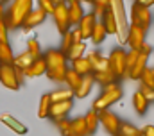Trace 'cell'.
Here are the masks:
<instances>
[{
	"label": "cell",
	"instance_id": "cell-1",
	"mask_svg": "<svg viewBox=\"0 0 154 136\" xmlns=\"http://www.w3.org/2000/svg\"><path fill=\"white\" fill-rule=\"evenodd\" d=\"M32 9H34V0H13L9 9H5V16H4L7 29L11 31V29L22 27L23 20Z\"/></svg>",
	"mask_w": 154,
	"mask_h": 136
},
{
	"label": "cell",
	"instance_id": "cell-2",
	"mask_svg": "<svg viewBox=\"0 0 154 136\" xmlns=\"http://www.w3.org/2000/svg\"><path fill=\"white\" fill-rule=\"evenodd\" d=\"M122 95H124V91H122V86L118 84V82H111V84H108V86H104L102 88V93H100V97L99 99H95L93 100V111L95 113H100V111H106V109H109L113 104L122 99Z\"/></svg>",
	"mask_w": 154,
	"mask_h": 136
},
{
	"label": "cell",
	"instance_id": "cell-3",
	"mask_svg": "<svg viewBox=\"0 0 154 136\" xmlns=\"http://www.w3.org/2000/svg\"><path fill=\"white\" fill-rule=\"evenodd\" d=\"M109 11L113 13L116 22V38L120 45H125V38H127V29H129V22H127V13H125V4L124 0H109Z\"/></svg>",
	"mask_w": 154,
	"mask_h": 136
},
{
	"label": "cell",
	"instance_id": "cell-4",
	"mask_svg": "<svg viewBox=\"0 0 154 136\" xmlns=\"http://www.w3.org/2000/svg\"><path fill=\"white\" fill-rule=\"evenodd\" d=\"M131 23L142 27L143 31H147L151 27V23H152V13H151V9L134 2L133 7H131Z\"/></svg>",
	"mask_w": 154,
	"mask_h": 136
},
{
	"label": "cell",
	"instance_id": "cell-5",
	"mask_svg": "<svg viewBox=\"0 0 154 136\" xmlns=\"http://www.w3.org/2000/svg\"><path fill=\"white\" fill-rule=\"evenodd\" d=\"M125 57H127V52L124 48H115L111 50L109 54V70L116 75V79H124L127 77V68H125Z\"/></svg>",
	"mask_w": 154,
	"mask_h": 136
},
{
	"label": "cell",
	"instance_id": "cell-6",
	"mask_svg": "<svg viewBox=\"0 0 154 136\" xmlns=\"http://www.w3.org/2000/svg\"><path fill=\"white\" fill-rule=\"evenodd\" d=\"M45 63H47V70L54 72V70H66V63H68V57L66 54H63L59 48H48L45 54Z\"/></svg>",
	"mask_w": 154,
	"mask_h": 136
},
{
	"label": "cell",
	"instance_id": "cell-7",
	"mask_svg": "<svg viewBox=\"0 0 154 136\" xmlns=\"http://www.w3.org/2000/svg\"><path fill=\"white\" fill-rule=\"evenodd\" d=\"M0 82L4 88L13 90V91H18L22 88L18 82V77H16L14 65H0Z\"/></svg>",
	"mask_w": 154,
	"mask_h": 136
},
{
	"label": "cell",
	"instance_id": "cell-8",
	"mask_svg": "<svg viewBox=\"0 0 154 136\" xmlns=\"http://www.w3.org/2000/svg\"><path fill=\"white\" fill-rule=\"evenodd\" d=\"M99 120H100V125L104 127V131L111 136H118L120 131V125H122V120L116 116L115 113H111L109 109L106 111H100L99 113Z\"/></svg>",
	"mask_w": 154,
	"mask_h": 136
},
{
	"label": "cell",
	"instance_id": "cell-9",
	"mask_svg": "<svg viewBox=\"0 0 154 136\" xmlns=\"http://www.w3.org/2000/svg\"><path fill=\"white\" fill-rule=\"evenodd\" d=\"M52 18H54V22H56V27H57V31L61 32V36H63V34H66L68 31H70L72 23H70V16H68V5H66V4L56 5Z\"/></svg>",
	"mask_w": 154,
	"mask_h": 136
},
{
	"label": "cell",
	"instance_id": "cell-10",
	"mask_svg": "<svg viewBox=\"0 0 154 136\" xmlns=\"http://www.w3.org/2000/svg\"><path fill=\"white\" fill-rule=\"evenodd\" d=\"M145 32L147 31H143L142 27H138V25H129V29H127V38H125V45H129V48L131 50H140L142 48V45L145 43Z\"/></svg>",
	"mask_w": 154,
	"mask_h": 136
},
{
	"label": "cell",
	"instance_id": "cell-11",
	"mask_svg": "<svg viewBox=\"0 0 154 136\" xmlns=\"http://www.w3.org/2000/svg\"><path fill=\"white\" fill-rule=\"evenodd\" d=\"M74 107V100H65V102H56L50 106V113H48V118L57 122V120H63L68 116V113L72 111Z\"/></svg>",
	"mask_w": 154,
	"mask_h": 136
},
{
	"label": "cell",
	"instance_id": "cell-12",
	"mask_svg": "<svg viewBox=\"0 0 154 136\" xmlns=\"http://www.w3.org/2000/svg\"><path fill=\"white\" fill-rule=\"evenodd\" d=\"M149 52H145V50H138V57H136V61H134V65L133 68L129 70V73H127V77L129 79H133V81H138L140 79V75H142V72L147 68V61H149Z\"/></svg>",
	"mask_w": 154,
	"mask_h": 136
},
{
	"label": "cell",
	"instance_id": "cell-13",
	"mask_svg": "<svg viewBox=\"0 0 154 136\" xmlns=\"http://www.w3.org/2000/svg\"><path fill=\"white\" fill-rule=\"evenodd\" d=\"M45 18H47V13H43L39 7L38 9H32V11L27 14V18L23 20V23H22L20 29H23V32H29V31H32L34 27L41 25V23L45 22Z\"/></svg>",
	"mask_w": 154,
	"mask_h": 136
},
{
	"label": "cell",
	"instance_id": "cell-14",
	"mask_svg": "<svg viewBox=\"0 0 154 136\" xmlns=\"http://www.w3.org/2000/svg\"><path fill=\"white\" fill-rule=\"evenodd\" d=\"M97 23V16L93 13H86L81 20V23L77 25V29L81 31V36H82V41H88L91 38V32H93V27Z\"/></svg>",
	"mask_w": 154,
	"mask_h": 136
},
{
	"label": "cell",
	"instance_id": "cell-15",
	"mask_svg": "<svg viewBox=\"0 0 154 136\" xmlns=\"http://www.w3.org/2000/svg\"><path fill=\"white\" fill-rule=\"evenodd\" d=\"M0 122L5 125V127H9L13 133H16V134H27V125L25 124H22L18 118H14L13 115H9V113H2L0 115Z\"/></svg>",
	"mask_w": 154,
	"mask_h": 136
},
{
	"label": "cell",
	"instance_id": "cell-16",
	"mask_svg": "<svg viewBox=\"0 0 154 136\" xmlns=\"http://www.w3.org/2000/svg\"><path fill=\"white\" fill-rule=\"evenodd\" d=\"M86 57H88L90 63H91V70H93V73L109 70V57H108V56H102L100 52H90Z\"/></svg>",
	"mask_w": 154,
	"mask_h": 136
},
{
	"label": "cell",
	"instance_id": "cell-17",
	"mask_svg": "<svg viewBox=\"0 0 154 136\" xmlns=\"http://www.w3.org/2000/svg\"><path fill=\"white\" fill-rule=\"evenodd\" d=\"M25 72V77H39V75H45L47 73V63H45V57L41 56V57H36L29 68H25L23 70Z\"/></svg>",
	"mask_w": 154,
	"mask_h": 136
},
{
	"label": "cell",
	"instance_id": "cell-18",
	"mask_svg": "<svg viewBox=\"0 0 154 136\" xmlns=\"http://www.w3.org/2000/svg\"><path fill=\"white\" fill-rule=\"evenodd\" d=\"M93 84H95V81H93V73H91V75H84L82 81H81V84L77 86V90L74 91V97H77V99H84V97H88V95L91 93V90H93Z\"/></svg>",
	"mask_w": 154,
	"mask_h": 136
},
{
	"label": "cell",
	"instance_id": "cell-19",
	"mask_svg": "<svg viewBox=\"0 0 154 136\" xmlns=\"http://www.w3.org/2000/svg\"><path fill=\"white\" fill-rule=\"evenodd\" d=\"M72 70L77 72L81 77H84V75H91V73H93V70H91V63H90V59H88L86 56L74 59V61H72Z\"/></svg>",
	"mask_w": 154,
	"mask_h": 136
},
{
	"label": "cell",
	"instance_id": "cell-20",
	"mask_svg": "<svg viewBox=\"0 0 154 136\" xmlns=\"http://www.w3.org/2000/svg\"><path fill=\"white\" fill-rule=\"evenodd\" d=\"M68 136H90L86 129L84 116H77L74 120H70V134Z\"/></svg>",
	"mask_w": 154,
	"mask_h": 136
},
{
	"label": "cell",
	"instance_id": "cell-21",
	"mask_svg": "<svg viewBox=\"0 0 154 136\" xmlns=\"http://www.w3.org/2000/svg\"><path fill=\"white\" fill-rule=\"evenodd\" d=\"M66 5H68L70 23H72V27H77V25L81 23V20H82V16H84L86 13H84V9H82V5H81V4H66Z\"/></svg>",
	"mask_w": 154,
	"mask_h": 136
},
{
	"label": "cell",
	"instance_id": "cell-22",
	"mask_svg": "<svg viewBox=\"0 0 154 136\" xmlns=\"http://www.w3.org/2000/svg\"><path fill=\"white\" fill-rule=\"evenodd\" d=\"M93 81H95V84H100L102 88H104V86H108V84H111V82H118L116 75L111 72V70H106V72H97V73H93Z\"/></svg>",
	"mask_w": 154,
	"mask_h": 136
},
{
	"label": "cell",
	"instance_id": "cell-23",
	"mask_svg": "<svg viewBox=\"0 0 154 136\" xmlns=\"http://www.w3.org/2000/svg\"><path fill=\"white\" fill-rule=\"evenodd\" d=\"M84 122H86V129H88V134H95L99 125H100V120H99V113H95L93 109L90 113L84 115Z\"/></svg>",
	"mask_w": 154,
	"mask_h": 136
},
{
	"label": "cell",
	"instance_id": "cell-24",
	"mask_svg": "<svg viewBox=\"0 0 154 136\" xmlns=\"http://www.w3.org/2000/svg\"><path fill=\"white\" fill-rule=\"evenodd\" d=\"M133 107H134V111H136L140 116H143V115L147 113V109H149V100H147L140 91H136V93L133 95Z\"/></svg>",
	"mask_w": 154,
	"mask_h": 136
},
{
	"label": "cell",
	"instance_id": "cell-25",
	"mask_svg": "<svg viewBox=\"0 0 154 136\" xmlns=\"http://www.w3.org/2000/svg\"><path fill=\"white\" fill-rule=\"evenodd\" d=\"M50 95V100L52 104H56V102H65V100H72L74 99V91L72 90H68V88H59V90H54L52 93H48Z\"/></svg>",
	"mask_w": 154,
	"mask_h": 136
},
{
	"label": "cell",
	"instance_id": "cell-26",
	"mask_svg": "<svg viewBox=\"0 0 154 136\" xmlns=\"http://www.w3.org/2000/svg\"><path fill=\"white\" fill-rule=\"evenodd\" d=\"M14 63V52L9 43H0V65H13Z\"/></svg>",
	"mask_w": 154,
	"mask_h": 136
},
{
	"label": "cell",
	"instance_id": "cell-27",
	"mask_svg": "<svg viewBox=\"0 0 154 136\" xmlns=\"http://www.w3.org/2000/svg\"><path fill=\"white\" fill-rule=\"evenodd\" d=\"M81 81H82V77H81L77 72H74L72 68H68V70H66V75H65V84H66V88H68V90L75 91L77 86L81 84Z\"/></svg>",
	"mask_w": 154,
	"mask_h": 136
},
{
	"label": "cell",
	"instance_id": "cell-28",
	"mask_svg": "<svg viewBox=\"0 0 154 136\" xmlns=\"http://www.w3.org/2000/svg\"><path fill=\"white\" fill-rule=\"evenodd\" d=\"M100 23L104 25V29H106L108 34H116V22H115L113 13L109 11V7H108V11L102 14V22H100Z\"/></svg>",
	"mask_w": 154,
	"mask_h": 136
},
{
	"label": "cell",
	"instance_id": "cell-29",
	"mask_svg": "<svg viewBox=\"0 0 154 136\" xmlns=\"http://www.w3.org/2000/svg\"><path fill=\"white\" fill-rule=\"evenodd\" d=\"M106 38H108V32H106L104 25H102L100 22H97L95 27H93V32H91V38H90V39H91L95 45H100V43L106 41Z\"/></svg>",
	"mask_w": 154,
	"mask_h": 136
},
{
	"label": "cell",
	"instance_id": "cell-30",
	"mask_svg": "<svg viewBox=\"0 0 154 136\" xmlns=\"http://www.w3.org/2000/svg\"><path fill=\"white\" fill-rule=\"evenodd\" d=\"M50 106H52L50 95H48V93H45V95L39 99V104H38V116H39V118H48Z\"/></svg>",
	"mask_w": 154,
	"mask_h": 136
},
{
	"label": "cell",
	"instance_id": "cell-31",
	"mask_svg": "<svg viewBox=\"0 0 154 136\" xmlns=\"http://www.w3.org/2000/svg\"><path fill=\"white\" fill-rule=\"evenodd\" d=\"M84 52H86V41L74 43V45H72V48L66 52V57H68V61H74V59H77V57H82V56H84Z\"/></svg>",
	"mask_w": 154,
	"mask_h": 136
},
{
	"label": "cell",
	"instance_id": "cell-32",
	"mask_svg": "<svg viewBox=\"0 0 154 136\" xmlns=\"http://www.w3.org/2000/svg\"><path fill=\"white\" fill-rule=\"evenodd\" d=\"M32 61H34V57L25 50V52H22L20 56H14V63H13V65L16 68H20V70H25V68H29V65H31Z\"/></svg>",
	"mask_w": 154,
	"mask_h": 136
},
{
	"label": "cell",
	"instance_id": "cell-33",
	"mask_svg": "<svg viewBox=\"0 0 154 136\" xmlns=\"http://www.w3.org/2000/svg\"><path fill=\"white\" fill-rule=\"evenodd\" d=\"M138 81L142 82V86L154 90V68L152 66H147L143 72H142V75H140V79H138Z\"/></svg>",
	"mask_w": 154,
	"mask_h": 136
},
{
	"label": "cell",
	"instance_id": "cell-34",
	"mask_svg": "<svg viewBox=\"0 0 154 136\" xmlns=\"http://www.w3.org/2000/svg\"><path fill=\"white\" fill-rule=\"evenodd\" d=\"M140 134H142V129H138L136 125H133L129 122H122L118 136H140Z\"/></svg>",
	"mask_w": 154,
	"mask_h": 136
},
{
	"label": "cell",
	"instance_id": "cell-35",
	"mask_svg": "<svg viewBox=\"0 0 154 136\" xmlns=\"http://www.w3.org/2000/svg\"><path fill=\"white\" fill-rule=\"evenodd\" d=\"M27 52H29L34 59L43 56V54H41V47H39V43H38V38H29V39H27Z\"/></svg>",
	"mask_w": 154,
	"mask_h": 136
},
{
	"label": "cell",
	"instance_id": "cell-36",
	"mask_svg": "<svg viewBox=\"0 0 154 136\" xmlns=\"http://www.w3.org/2000/svg\"><path fill=\"white\" fill-rule=\"evenodd\" d=\"M72 45H74V36H72V31H68L66 34H63V38H61V52L63 54H66L70 48H72Z\"/></svg>",
	"mask_w": 154,
	"mask_h": 136
},
{
	"label": "cell",
	"instance_id": "cell-37",
	"mask_svg": "<svg viewBox=\"0 0 154 136\" xmlns=\"http://www.w3.org/2000/svg\"><path fill=\"white\" fill-rule=\"evenodd\" d=\"M54 124H56L57 131L61 133V136H68V134H70V120H68V118L57 120V122H54Z\"/></svg>",
	"mask_w": 154,
	"mask_h": 136
},
{
	"label": "cell",
	"instance_id": "cell-38",
	"mask_svg": "<svg viewBox=\"0 0 154 136\" xmlns=\"http://www.w3.org/2000/svg\"><path fill=\"white\" fill-rule=\"evenodd\" d=\"M38 7L47 14H54V9H56V5L50 0H38Z\"/></svg>",
	"mask_w": 154,
	"mask_h": 136
},
{
	"label": "cell",
	"instance_id": "cell-39",
	"mask_svg": "<svg viewBox=\"0 0 154 136\" xmlns=\"http://www.w3.org/2000/svg\"><path fill=\"white\" fill-rule=\"evenodd\" d=\"M136 57H138V50H129V52H127V57H125V68H127V73H129V70L133 68L134 61H136Z\"/></svg>",
	"mask_w": 154,
	"mask_h": 136
},
{
	"label": "cell",
	"instance_id": "cell-40",
	"mask_svg": "<svg viewBox=\"0 0 154 136\" xmlns=\"http://www.w3.org/2000/svg\"><path fill=\"white\" fill-rule=\"evenodd\" d=\"M0 43H9V29L4 20H0Z\"/></svg>",
	"mask_w": 154,
	"mask_h": 136
},
{
	"label": "cell",
	"instance_id": "cell-41",
	"mask_svg": "<svg viewBox=\"0 0 154 136\" xmlns=\"http://www.w3.org/2000/svg\"><path fill=\"white\" fill-rule=\"evenodd\" d=\"M147 100H149V104L151 102H154V90H151V88H145V86H140V90H138Z\"/></svg>",
	"mask_w": 154,
	"mask_h": 136
},
{
	"label": "cell",
	"instance_id": "cell-42",
	"mask_svg": "<svg viewBox=\"0 0 154 136\" xmlns=\"http://www.w3.org/2000/svg\"><path fill=\"white\" fill-rule=\"evenodd\" d=\"M142 134L143 136H154V125H145L142 129Z\"/></svg>",
	"mask_w": 154,
	"mask_h": 136
},
{
	"label": "cell",
	"instance_id": "cell-43",
	"mask_svg": "<svg viewBox=\"0 0 154 136\" xmlns=\"http://www.w3.org/2000/svg\"><path fill=\"white\" fill-rule=\"evenodd\" d=\"M72 36H74V43H81V41H82V36H81V31H79V29H74V31H72Z\"/></svg>",
	"mask_w": 154,
	"mask_h": 136
},
{
	"label": "cell",
	"instance_id": "cell-44",
	"mask_svg": "<svg viewBox=\"0 0 154 136\" xmlns=\"http://www.w3.org/2000/svg\"><path fill=\"white\" fill-rule=\"evenodd\" d=\"M91 4H100V5H109V0H91Z\"/></svg>",
	"mask_w": 154,
	"mask_h": 136
},
{
	"label": "cell",
	"instance_id": "cell-45",
	"mask_svg": "<svg viewBox=\"0 0 154 136\" xmlns=\"http://www.w3.org/2000/svg\"><path fill=\"white\" fill-rule=\"evenodd\" d=\"M4 16H5V5L0 2V20H4Z\"/></svg>",
	"mask_w": 154,
	"mask_h": 136
},
{
	"label": "cell",
	"instance_id": "cell-46",
	"mask_svg": "<svg viewBox=\"0 0 154 136\" xmlns=\"http://www.w3.org/2000/svg\"><path fill=\"white\" fill-rule=\"evenodd\" d=\"M54 5H61V4H65V0H50Z\"/></svg>",
	"mask_w": 154,
	"mask_h": 136
},
{
	"label": "cell",
	"instance_id": "cell-47",
	"mask_svg": "<svg viewBox=\"0 0 154 136\" xmlns=\"http://www.w3.org/2000/svg\"><path fill=\"white\" fill-rule=\"evenodd\" d=\"M134 2L140 4V5H145V4H147V0H134Z\"/></svg>",
	"mask_w": 154,
	"mask_h": 136
},
{
	"label": "cell",
	"instance_id": "cell-48",
	"mask_svg": "<svg viewBox=\"0 0 154 136\" xmlns=\"http://www.w3.org/2000/svg\"><path fill=\"white\" fill-rule=\"evenodd\" d=\"M151 5H154V0H147V4H145V7H151Z\"/></svg>",
	"mask_w": 154,
	"mask_h": 136
},
{
	"label": "cell",
	"instance_id": "cell-49",
	"mask_svg": "<svg viewBox=\"0 0 154 136\" xmlns=\"http://www.w3.org/2000/svg\"><path fill=\"white\" fill-rule=\"evenodd\" d=\"M79 4L82 5V4H91V0H79Z\"/></svg>",
	"mask_w": 154,
	"mask_h": 136
},
{
	"label": "cell",
	"instance_id": "cell-50",
	"mask_svg": "<svg viewBox=\"0 0 154 136\" xmlns=\"http://www.w3.org/2000/svg\"><path fill=\"white\" fill-rule=\"evenodd\" d=\"M0 2H2V4H5V2H13V0H0Z\"/></svg>",
	"mask_w": 154,
	"mask_h": 136
},
{
	"label": "cell",
	"instance_id": "cell-51",
	"mask_svg": "<svg viewBox=\"0 0 154 136\" xmlns=\"http://www.w3.org/2000/svg\"><path fill=\"white\" fill-rule=\"evenodd\" d=\"M140 136H143V134H140Z\"/></svg>",
	"mask_w": 154,
	"mask_h": 136
}]
</instances>
